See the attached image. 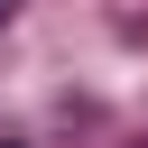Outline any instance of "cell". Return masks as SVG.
Masks as SVG:
<instances>
[{
  "instance_id": "obj_1",
  "label": "cell",
  "mask_w": 148,
  "mask_h": 148,
  "mask_svg": "<svg viewBox=\"0 0 148 148\" xmlns=\"http://www.w3.org/2000/svg\"><path fill=\"white\" fill-rule=\"evenodd\" d=\"M9 9H18V0H0V18H9Z\"/></svg>"
}]
</instances>
